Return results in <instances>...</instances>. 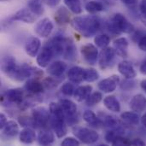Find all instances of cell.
Returning <instances> with one entry per match:
<instances>
[{"label":"cell","mask_w":146,"mask_h":146,"mask_svg":"<svg viewBox=\"0 0 146 146\" xmlns=\"http://www.w3.org/2000/svg\"><path fill=\"white\" fill-rule=\"evenodd\" d=\"M124 4H126L127 6L129 7H133L137 4L138 0H121Z\"/></svg>","instance_id":"obj_45"},{"label":"cell","mask_w":146,"mask_h":146,"mask_svg":"<svg viewBox=\"0 0 146 146\" xmlns=\"http://www.w3.org/2000/svg\"><path fill=\"white\" fill-rule=\"evenodd\" d=\"M121 118L129 125H138L139 123V116L136 112H124L121 114Z\"/></svg>","instance_id":"obj_32"},{"label":"cell","mask_w":146,"mask_h":146,"mask_svg":"<svg viewBox=\"0 0 146 146\" xmlns=\"http://www.w3.org/2000/svg\"><path fill=\"white\" fill-rule=\"evenodd\" d=\"M139 9L142 15H146V0H142L139 4Z\"/></svg>","instance_id":"obj_47"},{"label":"cell","mask_w":146,"mask_h":146,"mask_svg":"<svg viewBox=\"0 0 146 146\" xmlns=\"http://www.w3.org/2000/svg\"><path fill=\"white\" fill-rule=\"evenodd\" d=\"M104 106L112 112L118 113L121 111V104L118 99L115 96H108L104 99Z\"/></svg>","instance_id":"obj_26"},{"label":"cell","mask_w":146,"mask_h":146,"mask_svg":"<svg viewBox=\"0 0 146 146\" xmlns=\"http://www.w3.org/2000/svg\"><path fill=\"white\" fill-rule=\"evenodd\" d=\"M130 108L136 113H141L146 110V98L142 94L135 95L130 101Z\"/></svg>","instance_id":"obj_16"},{"label":"cell","mask_w":146,"mask_h":146,"mask_svg":"<svg viewBox=\"0 0 146 146\" xmlns=\"http://www.w3.org/2000/svg\"><path fill=\"white\" fill-rule=\"evenodd\" d=\"M81 55L84 60L90 65H95L98 59V51L97 47L92 44H87L81 47Z\"/></svg>","instance_id":"obj_6"},{"label":"cell","mask_w":146,"mask_h":146,"mask_svg":"<svg viewBox=\"0 0 146 146\" xmlns=\"http://www.w3.org/2000/svg\"><path fill=\"white\" fill-rule=\"evenodd\" d=\"M141 123H142V125L146 127V113L142 116V118H141Z\"/></svg>","instance_id":"obj_50"},{"label":"cell","mask_w":146,"mask_h":146,"mask_svg":"<svg viewBox=\"0 0 146 146\" xmlns=\"http://www.w3.org/2000/svg\"><path fill=\"white\" fill-rule=\"evenodd\" d=\"M55 21L58 25H65L71 22L70 13L68 9L65 7L59 8L55 13Z\"/></svg>","instance_id":"obj_23"},{"label":"cell","mask_w":146,"mask_h":146,"mask_svg":"<svg viewBox=\"0 0 146 146\" xmlns=\"http://www.w3.org/2000/svg\"><path fill=\"white\" fill-rule=\"evenodd\" d=\"M112 145H131V141L127 140V139L122 138L121 136H119Z\"/></svg>","instance_id":"obj_42"},{"label":"cell","mask_w":146,"mask_h":146,"mask_svg":"<svg viewBox=\"0 0 146 146\" xmlns=\"http://www.w3.org/2000/svg\"><path fill=\"white\" fill-rule=\"evenodd\" d=\"M108 28L110 32L119 34L121 33H132L134 32V26L121 13H116L114 15L111 21L108 23Z\"/></svg>","instance_id":"obj_2"},{"label":"cell","mask_w":146,"mask_h":146,"mask_svg":"<svg viewBox=\"0 0 146 146\" xmlns=\"http://www.w3.org/2000/svg\"><path fill=\"white\" fill-rule=\"evenodd\" d=\"M44 1L49 6H50V7H56L60 3L61 0H44Z\"/></svg>","instance_id":"obj_48"},{"label":"cell","mask_w":146,"mask_h":146,"mask_svg":"<svg viewBox=\"0 0 146 146\" xmlns=\"http://www.w3.org/2000/svg\"><path fill=\"white\" fill-rule=\"evenodd\" d=\"M54 56L52 50L49 45H45L42 48L40 52L37 56V63L41 68H46L52 57Z\"/></svg>","instance_id":"obj_12"},{"label":"cell","mask_w":146,"mask_h":146,"mask_svg":"<svg viewBox=\"0 0 146 146\" xmlns=\"http://www.w3.org/2000/svg\"><path fill=\"white\" fill-rule=\"evenodd\" d=\"M71 26L86 38L95 35L101 27V21L96 15L75 16L71 20Z\"/></svg>","instance_id":"obj_1"},{"label":"cell","mask_w":146,"mask_h":146,"mask_svg":"<svg viewBox=\"0 0 146 146\" xmlns=\"http://www.w3.org/2000/svg\"><path fill=\"white\" fill-rule=\"evenodd\" d=\"M140 18H141V21H143V23L146 26V15H142Z\"/></svg>","instance_id":"obj_52"},{"label":"cell","mask_w":146,"mask_h":146,"mask_svg":"<svg viewBox=\"0 0 146 146\" xmlns=\"http://www.w3.org/2000/svg\"><path fill=\"white\" fill-rule=\"evenodd\" d=\"M19 122H20V124L22 127H36V125H35V122H34L33 117L32 118H30V117H25V116L20 117L19 118Z\"/></svg>","instance_id":"obj_40"},{"label":"cell","mask_w":146,"mask_h":146,"mask_svg":"<svg viewBox=\"0 0 146 146\" xmlns=\"http://www.w3.org/2000/svg\"><path fill=\"white\" fill-rule=\"evenodd\" d=\"M36 139V134L35 132L30 128V127H26L20 133V141L23 144H33Z\"/></svg>","instance_id":"obj_27"},{"label":"cell","mask_w":146,"mask_h":146,"mask_svg":"<svg viewBox=\"0 0 146 146\" xmlns=\"http://www.w3.org/2000/svg\"><path fill=\"white\" fill-rule=\"evenodd\" d=\"M128 40L126 38H119L115 39L113 43V48L115 50L116 55L126 57L127 56V48H128Z\"/></svg>","instance_id":"obj_19"},{"label":"cell","mask_w":146,"mask_h":146,"mask_svg":"<svg viewBox=\"0 0 146 146\" xmlns=\"http://www.w3.org/2000/svg\"><path fill=\"white\" fill-rule=\"evenodd\" d=\"M115 55L116 53L114 48H111V47L104 48L99 53V56H98L99 67L104 70L109 68L110 65L112 64Z\"/></svg>","instance_id":"obj_5"},{"label":"cell","mask_w":146,"mask_h":146,"mask_svg":"<svg viewBox=\"0 0 146 146\" xmlns=\"http://www.w3.org/2000/svg\"><path fill=\"white\" fill-rule=\"evenodd\" d=\"M84 74H85V69H83L80 67L74 66L68 70V78L71 82L79 84L84 80Z\"/></svg>","instance_id":"obj_21"},{"label":"cell","mask_w":146,"mask_h":146,"mask_svg":"<svg viewBox=\"0 0 146 146\" xmlns=\"http://www.w3.org/2000/svg\"><path fill=\"white\" fill-rule=\"evenodd\" d=\"M103 99V94L100 92H95L91 93V95L86 99V104L87 106H94L99 104Z\"/></svg>","instance_id":"obj_36"},{"label":"cell","mask_w":146,"mask_h":146,"mask_svg":"<svg viewBox=\"0 0 146 146\" xmlns=\"http://www.w3.org/2000/svg\"><path fill=\"white\" fill-rule=\"evenodd\" d=\"M7 122L8 121H7V118H6L5 115L4 114H1L0 115V128L3 129Z\"/></svg>","instance_id":"obj_44"},{"label":"cell","mask_w":146,"mask_h":146,"mask_svg":"<svg viewBox=\"0 0 146 146\" xmlns=\"http://www.w3.org/2000/svg\"><path fill=\"white\" fill-rule=\"evenodd\" d=\"M19 126L15 121H9L3 128V133L8 138H14L19 133Z\"/></svg>","instance_id":"obj_25"},{"label":"cell","mask_w":146,"mask_h":146,"mask_svg":"<svg viewBox=\"0 0 146 146\" xmlns=\"http://www.w3.org/2000/svg\"><path fill=\"white\" fill-rule=\"evenodd\" d=\"M86 9L90 14H95L104 10V5L100 2L90 1L86 4Z\"/></svg>","instance_id":"obj_34"},{"label":"cell","mask_w":146,"mask_h":146,"mask_svg":"<svg viewBox=\"0 0 146 146\" xmlns=\"http://www.w3.org/2000/svg\"><path fill=\"white\" fill-rule=\"evenodd\" d=\"M92 91V86L90 85L79 86L74 91V99L77 102H83L91 95Z\"/></svg>","instance_id":"obj_24"},{"label":"cell","mask_w":146,"mask_h":146,"mask_svg":"<svg viewBox=\"0 0 146 146\" xmlns=\"http://www.w3.org/2000/svg\"><path fill=\"white\" fill-rule=\"evenodd\" d=\"M66 68V63L62 61H56L49 66V68H47V73L52 77L59 78L63 75Z\"/></svg>","instance_id":"obj_18"},{"label":"cell","mask_w":146,"mask_h":146,"mask_svg":"<svg viewBox=\"0 0 146 146\" xmlns=\"http://www.w3.org/2000/svg\"><path fill=\"white\" fill-rule=\"evenodd\" d=\"M17 68L18 65L16 64L15 59L12 56H7L2 59V63H1L2 71L11 80L13 79V76Z\"/></svg>","instance_id":"obj_11"},{"label":"cell","mask_w":146,"mask_h":146,"mask_svg":"<svg viewBox=\"0 0 146 146\" xmlns=\"http://www.w3.org/2000/svg\"><path fill=\"white\" fill-rule=\"evenodd\" d=\"M64 58L69 61L75 60L77 58V52H76V47L74 44L73 41H69L68 39L66 40L65 44V49L63 53Z\"/></svg>","instance_id":"obj_28"},{"label":"cell","mask_w":146,"mask_h":146,"mask_svg":"<svg viewBox=\"0 0 146 146\" xmlns=\"http://www.w3.org/2000/svg\"><path fill=\"white\" fill-rule=\"evenodd\" d=\"M94 43L98 47L104 49L105 47H108V45L110 44V38L107 34H99L95 37Z\"/></svg>","instance_id":"obj_35"},{"label":"cell","mask_w":146,"mask_h":146,"mask_svg":"<svg viewBox=\"0 0 146 146\" xmlns=\"http://www.w3.org/2000/svg\"><path fill=\"white\" fill-rule=\"evenodd\" d=\"M61 92L65 95V96H68V97H71L74 93V86L71 84V83H64L62 86H61V89H60Z\"/></svg>","instance_id":"obj_38"},{"label":"cell","mask_w":146,"mask_h":146,"mask_svg":"<svg viewBox=\"0 0 146 146\" xmlns=\"http://www.w3.org/2000/svg\"><path fill=\"white\" fill-rule=\"evenodd\" d=\"M12 21H20L25 23H33L36 21L35 15L29 9H21L18 10L12 17Z\"/></svg>","instance_id":"obj_13"},{"label":"cell","mask_w":146,"mask_h":146,"mask_svg":"<svg viewBox=\"0 0 146 146\" xmlns=\"http://www.w3.org/2000/svg\"><path fill=\"white\" fill-rule=\"evenodd\" d=\"M28 9L36 15L40 16L44 14V9L40 0H29L27 3Z\"/></svg>","instance_id":"obj_31"},{"label":"cell","mask_w":146,"mask_h":146,"mask_svg":"<svg viewBox=\"0 0 146 146\" xmlns=\"http://www.w3.org/2000/svg\"><path fill=\"white\" fill-rule=\"evenodd\" d=\"M140 86H141L142 89L145 92V93H146V80H142V81H141Z\"/></svg>","instance_id":"obj_51"},{"label":"cell","mask_w":146,"mask_h":146,"mask_svg":"<svg viewBox=\"0 0 146 146\" xmlns=\"http://www.w3.org/2000/svg\"><path fill=\"white\" fill-rule=\"evenodd\" d=\"M83 119L86 123H88L92 127H99L100 125L103 124V121L96 115L95 113H93L91 110H86L84 112Z\"/></svg>","instance_id":"obj_29"},{"label":"cell","mask_w":146,"mask_h":146,"mask_svg":"<svg viewBox=\"0 0 146 146\" xmlns=\"http://www.w3.org/2000/svg\"><path fill=\"white\" fill-rule=\"evenodd\" d=\"M63 146H78L80 145V140H77L74 138H67L62 142Z\"/></svg>","instance_id":"obj_41"},{"label":"cell","mask_w":146,"mask_h":146,"mask_svg":"<svg viewBox=\"0 0 146 146\" xmlns=\"http://www.w3.org/2000/svg\"><path fill=\"white\" fill-rule=\"evenodd\" d=\"M119 82H120L119 76L112 75L110 78H107L99 81L98 84V87L100 91H102L104 93H110V92H113L116 89Z\"/></svg>","instance_id":"obj_9"},{"label":"cell","mask_w":146,"mask_h":146,"mask_svg":"<svg viewBox=\"0 0 146 146\" xmlns=\"http://www.w3.org/2000/svg\"><path fill=\"white\" fill-rule=\"evenodd\" d=\"M131 145H139V146H144L145 145V143L139 139H135L133 141H131Z\"/></svg>","instance_id":"obj_46"},{"label":"cell","mask_w":146,"mask_h":146,"mask_svg":"<svg viewBox=\"0 0 146 146\" xmlns=\"http://www.w3.org/2000/svg\"><path fill=\"white\" fill-rule=\"evenodd\" d=\"M139 47L140 50L146 51V34H143L138 41Z\"/></svg>","instance_id":"obj_43"},{"label":"cell","mask_w":146,"mask_h":146,"mask_svg":"<svg viewBox=\"0 0 146 146\" xmlns=\"http://www.w3.org/2000/svg\"><path fill=\"white\" fill-rule=\"evenodd\" d=\"M73 133L81 143L86 145L94 144L99 139V134L96 131L82 127H74Z\"/></svg>","instance_id":"obj_3"},{"label":"cell","mask_w":146,"mask_h":146,"mask_svg":"<svg viewBox=\"0 0 146 146\" xmlns=\"http://www.w3.org/2000/svg\"><path fill=\"white\" fill-rule=\"evenodd\" d=\"M50 123L52 130L56 133V137L58 139L63 138L66 136L68 133L67 126H66V120L63 118H58V117H54L51 116L50 117Z\"/></svg>","instance_id":"obj_7"},{"label":"cell","mask_w":146,"mask_h":146,"mask_svg":"<svg viewBox=\"0 0 146 146\" xmlns=\"http://www.w3.org/2000/svg\"><path fill=\"white\" fill-rule=\"evenodd\" d=\"M24 92L21 88L9 89L5 92V98L7 101L15 104H21L23 102Z\"/></svg>","instance_id":"obj_14"},{"label":"cell","mask_w":146,"mask_h":146,"mask_svg":"<svg viewBox=\"0 0 146 146\" xmlns=\"http://www.w3.org/2000/svg\"><path fill=\"white\" fill-rule=\"evenodd\" d=\"M140 72H141L143 74H145L146 75V59L143 62V63H142L141 66H140Z\"/></svg>","instance_id":"obj_49"},{"label":"cell","mask_w":146,"mask_h":146,"mask_svg":"<svg viewBox=\"0 0 146 146\" xmlns=\"http://www.w3.org/2000/svg\"><path fill=\"white\" fill-rule=\"evenodd\" d=\"M24 88L27 92L36 95L44 92V86L43 83L39 82L36 79H30V80H27V81L26 82Z\"/></svg>","instance_id":"obj_20"},{"label":"cell","mask_w":146,"mask_h":146,"mask_svg":"<svg viewBox=\"0 0 146 146\" xmlns=\"http://www.w3.org/2000/svg\"><path fill=\"white\" fill-rule=\"evenodd\" d=\"M104 124L106 125V127H110V130H116L121 132V133H123V129L120 121L115 116L107 115L104 119Z\"/></svg>","instance_id":"obj_30"},{"label":"cell","mask_w":146,"mask_h":146,"mask_svg":"<svg viewBox=\"0 0 146 146\" xmlns=\"http://www.w3.org/2000/svg\"><path fill=\"white\" fill-rule=\"evenodd\" d=\"M98 78H99V74L95 68H90L85 69L84 80H86V82H94Z\"/></svg>","instance_id":"obj_37"},{"label":"cell","mask_w":146,"mask_h":146,"mask_svg":"<svg viewBox=\"0 0 146 146\" xmlns=\"http://www.w3.org/2000/svg\"><path fill=\"white\" fill-rule=\"evenodd\" d=\"M66 40L67 38H65L62 35L57 34L55 35V37L49 42L47 45H49L50 48L52 50L54 56H59L64 53Z\"/></svg>","instance_id":"obj_10"},{"label":"cell","mask_w":146,"mask_h":146,"mask_svg":"<svg viewBox=\"0 0 146 146\" xmlns=\"http://www.w3.org/2000/svg\"><path fill=\"white\" fill-rule=\"evenodd\" d=\"M32 117L35 122L36 127H45L48 122H50V112L44 107H36L32 111Z\"/></svg>","instance_id":"obj_4"},{"label":"cell","mask_w":146,"mask_h":146,"mask_svg":"<svg viewBox=\"0 0 146 146\" xmlns=\"http://www.w3.org/2000/svg\"><path fill=\"white\" fill-rule=\"evenodd\" d=\"M53 27L54 26L52 21L48 18H44L35 25L34 31L38 36L42 38H47L50 35Z\"/></svg>","instance_id":"obj_8"},{"label":"cell","mask_w":146,"mask_h":146,"mask_svg":"<svg viewBox=\"0 0 146 146\" xmlns=\"http://www.w3.org/2000/svg\"><path fill=\"white\" fill-rule=\"evenodd\" d=\"M55 140L54 133L45 127H43L42 130L39 131L38 135V142L41 145H51Z\"/></svg>","instance_id":"obj_22"},{"label":"cell","mask_w":146,"mask_h":146,"mask_svg":"<svg viewBox=\"0 0 146 146\" xmlns=\"http://www.w3.org/2000/svg\"><path fill=\"white\" fill-rule=\"evenodd\" d=\"M121 133L119 132V131H116V130H110L106 134H105V140L110 143V144H113L115 139L119 137V136H121Z\"/></svg>","instance_id":"obj_39"},{"label":"cell","mask_w":146,"mask_h":146,"mask_svg":"<svg viewBox=\"0 0 146 146\" xmlns=\"http://www.w3.org/2000/svg\"><path fill=\"white\" fill-rule=\"evenodd\" d=\"M41 46V42L37 37H31L27 39L25 44V50L31 57H35Z\"/></svg>","instance_id":"obj_15"},{"label":"cell","mask_w":146,"mask_h":146,"mask_svg":"<svg viewBox=\"0 0 146 146\" xmlns=\"http://www.w3.org/2000/svg\"><path fill=\"white\" fill-rule=\"evenodd\" d=\"M118 70L121 75H123L126 79L131 80L136 77L137 73L130 62L123 61L121 62L118 65Z\"/></svg>","instance_id":"obj_17"},{"label":"cell","mask_w":146,"mask_h":146,"mask_svg":"<svg viewBox=\"0 0 146 146\" xmlns=\"http://www.w3.org/2000/svg\"><path fill=\"white\" fill-rule=\"evenodd\" d=\"M7 1H10V0H1V2H7Z\"/></svg>","instance_id":"obj_53"},{"label":"cell","mask_w":146,"mask_h":146,"mask_svg":"<svg viewBox=\"0 0 146 146\" xmlns=\"http://www.w3.org/2000/svg\"><path fill=\"white\" fill-rule=\"evenodd\" d=\"M68 9L75 15H79L82 12V6L80 0H64Z\"/></svg>","instance_id":"obj_33"}]
</instances>
